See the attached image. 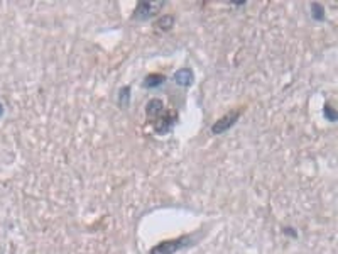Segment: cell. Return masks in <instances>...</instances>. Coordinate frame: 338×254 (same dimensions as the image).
I'll use <instances>...</instances> for the list:
<instances>
[{"label": "cell", "instance_id": "9", "mask_svg": "<svg viewBox=\"0 0 338 254\" xmlns=\"http://www.w3.org/2000/svg\"><path fill=\"white\" fill-rule=\"evenodd\" d=\"M118 105H120L122 109H127V107L130 105V86L120 88V92H118Z\"/></svg>", "mask_w": 338, "mask_h": 254}, {"label": "cell", "instance_id": "6", "mask_svg": "<svg viewBox=\"0 0 338 254\" xmlns=\"http://www.w3.org/2000/svg\"><path fill=\"white\" fill-rule=\"evenodd\" d=\"M164 112V102L161 99H152L147 102V107H145V114H147V119L156 120L161 114Z\"/></svg>", "mask_w": 338, "mask_h": 254}, {"label": "cell", "instance_id": "7", "mask_svg": "<svg viewBox=\"0 0 338 254\" xmlns=\"http://www.w3.org/2000/svg\"><path fill=\"white\" fill-rule=\"evenodd\" d=\"M164 82H166L164 75H161V73H151V75H147L144 78L142 86H144V88H158V86H161Z\"/></svg>", "mask_w": 338, "mask_h": 254}, {"label": "cell", "instance_id": "4", "mask_svg": "<svg viewBox=\"0 0 338 254\" xmlns=\"http://www.w3.org/2000/svg\"><path fill=\"white\" fill-rule=\"evenodd\" d=\"M239 117H240V110H232V112L225 114L222 119H218L217 122L211 126V132H213V134H224L230 127L235 126Z\"/></svg>", "mask_w": 338, "mask_h": 254}, {"label": "cell", "instance_id": "12", "mask_svg": "<svg viewBox=\"0 0 338 254\" xmlns=\"http://www.w3.org/2000/svg\"><path fill=\"white\" fill-rule=\"evenodd\" d=\"M3 116V105H2V102H0V117Z\"/></svg>", "mask_w": 338, "mask_h": 254}, {"label": "cell", "instance_id": "2", "mask_svg": "<svg viewBox=\"0 0 338 254\" xmlns=\"http://www.w3.org/2000/svg\"><path fill=\"white\" fill-rule=\"evenodd\" d=\"M164 7V2H139L135 7L132 19L134 20H149L159 14V10Z\"/></svg>", "mask_w": 338, "mask_h": 254}, {"label": "cell", "instance_id": "10", "mask_svg": "<svg viewBox=\"0 0 338 254\" xmlns=\"http://www.w3.org/2000/svg\"><path fill=\"white\" fill-rule=\"evenodd\" d=\"M323 114H325V119H328L330 122H335V120L338 119V114H337V110L332 107V103H325V107H323Z\"/></svg>", "mask_w": 338, "mask_h": 254}, {"label": "cell", "instance_id": "5", "mask_svg": "<svg viewBox=\"0 0 338 254\" xmlns=\"http://www.w3.org/2000/svg\"><path fill=\"white\" fill-rule=\"evenodd\" d=\"M174 82H176L179 86H183V88H188V86H191V85H193V82H194L193 69H190V68L177 69V71L174 73Z\"/></svg>", "mask_w": 338, "mask_h": 254}, {"label": "cell", "instance_id": "1", "mask_svg": "<svg viewBox=\"0 0 338 254\" xmlns=\"http://www.w3.org/2000/svg\"><path fill=\"white\" fill-rule=\"evenodd\" d=\"M194 236H181L177 239H169V241H162L159 244H156L154 248L149 251V254H176L183 249H186L188 246L193 244Z\"/></svg>", "mask_w": 338, "mask_h": 254}, {"label": "cell", "instance_id": "8", "mask_svg": "<svg viewBox=\"0 0 338 254\" xmlns=\"http://www.w3.org/2000/svg\"><path fill=\"white\" fill-rule=\"evenodd\" d=\"M174 26V17L173 16H162L161 19L156 20L154 27L158 31H162V33H166V31H171Z\"/></svg>", "mask_w": 338, "mask_h": 254}, {"label": "cell", "instance_id": "11", "mask_svg": "<svg viewBox=\"0 0 338 254\" xmlns=\"http://www.w3.org/2000/svg\"><path fill=\"white\" fill-rule=\"evenodd\" d=\"M311 16L316 20H325V10L320 3H311Z\"/></svg>", "mask_w": 338, "mask_h": 254}, {"label": "cell", "instance_id": "3", "mask_svg": "<svg viewBox=\"0 0 338 254\" xmlns=\"http://www.w3.org/2000/svg\"><path fill=\"white\" fill-rule=\"evenodd\" d=\"M176 120H177V114H174L173 110H168V112L164 110V112H162L158 119L152 120V126H154V131L158 132L159 135L168 134V132L173 131Z\"/></svg>", "mask_w": 338, "mask_h": 254}]
</instances>
